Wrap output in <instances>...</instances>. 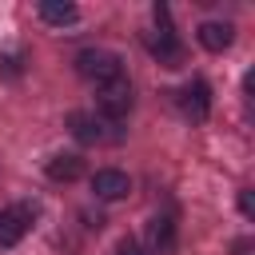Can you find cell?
Masks as SVG:
<instances>
[{
	"label": "cell",
	"instance_id": "obj_4",
	"mask_svg": "<svg viewBox=\"0 0 255 255\" xmlns=\"http://www.w3.org/2000/svg\"><path fill=\"white\" fill-rule=\"evenodd\" d=\"M92 191H96L100 199H124V195L131 191V179H128L124 171H116V167H100V171L92 175Z\"/></svg>",
	"mask_w": 255,
	"mask_h": 255
},
{
	"label": "cell",
	"instance_id": "obj_13",
	"mask_svg": "<svg viewBox=\"0 0 255 255\" xmlns=\"http://www.w3.org/2000/svg\"><path fill=\"white\" fill-rule=\"evenodd\" d=\"M235 255H251V239H239L235 243Z\"/></svg>",
	"mask_w": 255,
	"mask_h": 255
},
{
	"label": "cell",
	"instance_id": "obj_10",
	"mask_svg": "<svg viewBox=\"0 0 255 255\" xmlns=\"http://www.w3.org/2000/svg\"><path fill=\"white\" fill-rule=\"evenodd\" d=\"M171 235H175L171 215H155V219H151V243H155V247H167V243H171Z\"/></svg>",
	"mask_w": 255,
	"mask_h": 255
},
{
	"label": "cell",
	"instance_id": "obj_11",
	"mask_svg": "<svg viewBox=\"0 0 255 255\" xmlns=\"http://www.w3.org/2000/svg\"><path fill=\"white\" fill-rule=\"evenodd\" d=\"M120 255H143V247H139L135 239H124V243H120Z\"/></svg>",
	"mask_w": 255,
	"mask_h": 255
},
{
	"label": "cell",
	"instance_id": "obj_1",
	"mask_svg": "<svg viewBox=\"0 0 255 255\" xmlns=\"http://www.w3.org/2000/svg\"><path fill=\"white\" fill-rule=\"evenodd\" d=\"M76 72L84 80H96V88L100 84H112V80H120V56L108 52V48H84L76 56Z\"/></svg>",
	"mask_w": 255,
	"mask_h": 255
},
{
	"label": "cell",
	"instance_id": "obj_8",
	"mask_svg": "<svg viewBox=\"0 0 255 255\" xmlns=\"http://www.w3.org/2000/svg\"><path fill=\"white\" fill-rule=\"evenodd\" d=\"M231 24H215V20H207V24H199V44L207 48V52H223L227 44H231Z\"/></svg>",
	"mask_w": 255,
	"mask_h": 255
},
{
	"label": "cell",
	"instance_id": "obj_7",
	"mask_svg": "<svg viewBox=\"0 0 255 255\" xmlns=\"http://www.w3.org/2000/svg\"><path fill=\"white\" fill-rule=\"evenodd\" d=\"M68 128H72V135H76L80 143H100V139H104L100 120L88 116V112H72V116H68Z\"/></svg>",
	"mask_w": 255,
	"mask_h": 255
},
{
	"label": "cell",
	"instance_id": "obj_6",
	"mask_svg": "<svg viewBox=\"0 0 255 255\" xmlns=\"http://www.w3.org/2000/svg\"><path fill=\"white\" fill-rule=\"evenodd\" d=\"M80 175H84V159H80V155H52V159H48V179L72 183V179H80Z\"/></svg>",
	"mask_w": 255,
	"mask_h": 255
},
{
	"label": "cell",
	"instance_id": "obj_12",
	"mask_svg": "<svg viewBox=\"0 0 255 255\" xmlns=\"http://www.w3.org/2000/svg\"><path fill=\"white\" fill-rule=\"evenodd\" d=\"M239 207H243V215H251V191H243V195H239Z\"/></svg>",
	"mask_w": 255,
	"mask_h": 255
},
{
	"label": "cell",
	"instance_id": "obj_3",
	"mask_svg": "<svg viewBox=\"0 0 255 255\" xmlns=\"http://www.w3.org/2000/svg\"><path fill=\"white\" fill-rule=\"evenodd\" d=\"M32 227V211L28 207H4L0 211V247H16Z\"/></svg>",
	"mask_w": 255,
	"mask_h": 255
},
{
	"label": "cell",
	"instance_id": "obj_9",
	"mask_svg": "<svg viewBox=\"0 0 255 255\" xmlns=\"http://www.w3.org/2000/svg\"><path fill=\"white\" fill-rule=\"evenodd\" d=\"M40 16H44L48 24H56V28H64V24H76V20H80L76 4H68V0H44V4H40Z\"/></svg>",
	"mask_w": 255,
	"mask_h": 255
},
{
	"label": "cell",
	"instance_id": "obj_2",
	"mask_svg": "<svg viewBox=\"0 0 255 255\" xmlns=\"http://www.w3.org/2000/svg\"><path fill=\"white\" fill-rule=\"evenodd\" d=\"M96 104H100V112H104L108 120L128 116V108H131V84H128L124 76H120V80H112V84H100Z\"/></svg>",
	"mask_w": 255,
	"mask_h": 255
},
{
	"label": "cell",
	"instance_id": "obj_5",
	"mask_svg": "<svg viewBox=\"0 0 255 255\" xmlns=\"http://www.w3.org/2000/svg\"><path fill=\"white\" fill-rule=\"evenodd\" d=\"M207 108H211V96H207V84H203V80H195V84H187V88H183V112H187L191 120H207Z\"/></svg>",
	"mask_w": 255,
	"mask_h": 255
}]
</instances>
